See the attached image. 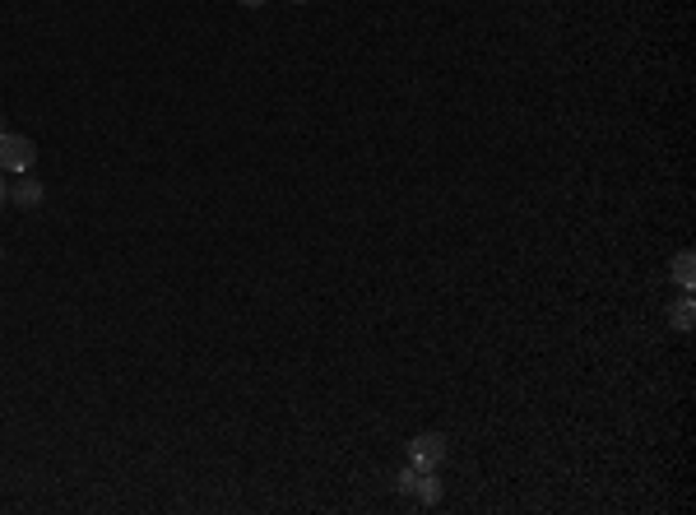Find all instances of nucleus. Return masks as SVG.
<instances>
[{"instance_id": "obj_1", "label": "nucleus", "mask_w": 696, "mask_h": 515, "mask_svg": "<svg viewBox=\"0 0 696 515\" xmlns=\"http://www.w3.org/2000/svg\"><path fill=\"white\" fill-rule=\"evenodd\" d=\"M33 158H37V149L28 135H15V131L0 135V172H28Z\"/></svg>"}, {"instance_id": "obj_2", "label": "nucleus", "mask_w": 696, "mask_h": 515, "mask_svg": "<svg viewBox=\"0 0 696 515\" xmlns=\"http://www.w3.org/2000/svg\"><path fill=\"white\" fill-rule=\"evenodd\" d=\"M408 464H414V469L446 464V437H441V432H418V437L408 442Z\"/></svg>"}, {"instance_id": "obj_3", "label": "nucleus", "mask_w": 696, "mask_h": 515, "mask_svg": "<svg viewBox=\"0 0 696 515\" xmlns=\"http://www.w3.org/2000/svg\"><path fill=\"white\" fill-rule=\"evenodd\" d=\"M414 492H418V501H427V506H436V501H441V479H436V469H418Z\"/></svg>"}, {"instance_id": "obj_4", "label": "nucleus", "mask_w": 696, "mask_h": 515, "mask_svg": "<svg viewBox=\"0 0 696 515\" xmlns=\"http://www.w3.org/2000/svg\"><path fill=\"white\" fill-rule=\"evenodd\" d=\"M10 200H15V205H24V209H33V205H43V186H37L33 177H24V181H15V186H10Z\"/></svg>"}, {"instance_id": "obj_5", "label": "nucleus", "mask_w": 696, "mask_h": 515, "mask_svg": "<svg viewBox=\"0 0 696 515\" xmlns=\"http://www.w3.org/2000/svg\"><path fill=\"white\" fill-rule=\"evenodd\" d=\"M691 321H696L691 302H678V306H673V330H682V335H687V330H691Z\"/></svg>"}, {"instance_id": "obj_6", "label": "nucleus", "mask_w": 696, "mask_h": 515, "mask_svg": "<svg viewBox=\"0 0 696 515\" xmlns=\"http://www.w3.org/2000/svg\"><path fill=\"white\" fill-rule=\"evenodd\" d=\"M673 274H678V284H682V288H691V279H696V269H691V251H682V256H678Z\"/></svg>"}, {"instance_id": "obj_7", "label": "nucleus", "mask_w": 696, "mask_h": 515, "mask_svg": "<svg viewBox=\"0 0 696 515\" xmlns=\"http://www.w3.org/2000/svg\"><path fill=\"white\" fill-rule=\"evenodd\" d=\"M414 479H418V469H414V464H408V469L399 473V479H395V488H399V492L408 497V492H414Z\"/></svg>"}, {"instance_id": "obj_8", "label": "nucleus", "mask_w": 696, "mask_h": 515, "mask_svg": "<svg viewBox=\"0 0 696 515\" xmlns=\"http://www.w3.org/2000/svg\"><path fill=\"white\" fill-rule=\"evenodd\" d=\"M10 200V186H5V177H0V205H5Z\"/></svg>"}, {"instance_id": "obj_9", "label": "nucleus", "mask_w": 696, "mask_h": 515, "mask_svg": "<svg viewBox=\"0 0 696 515\" xmlns=\"http://www.w3.org/2000/svg\"><path fill=\"white\" fill-rule=\"evenodd\" d=\"M241 5H247V10H256V5H265V0H241Z\"/></svg>"}, {"instance_id": "obj_10", "label": "nucleus", "mask_w": 696, "mask_h": 515, "mask_svg": "<svg viewBox=\"0 0 696 515\" xmlns=\"http://www.w3.org/2000/svg\"><path fill=\"white\" fill-rule=\"evenodd\" d=\"M0 135H5V112H0Z\"/></svg>"}, {"instance_id": "obj_11", "label": "nucleus", "mask_w": 696, "mask_h": 515, "mask_svg": "<svg viewBox=\"0 0 696 515\" xmlns=\"http://www.w3.org/2000/svg\"><path fill=\"white\" fill-rule=\"evenodd\" d=\"M293 5H307V0H293Z\"/></svg>"}, {"instance_id": "obj_12", "label": "nucleus", "mask_w": 696, "mask_h": 515, "mask_svg": "<svg viewBox=\"0 0 696 515\" xmlns=\"http://www.w3.org/2000/svg\"><path fill=\"white\" fill-rule=\"evenodd\" d=\"M0 260H5V256H0Z\"/></svg>"}]
</instances>
